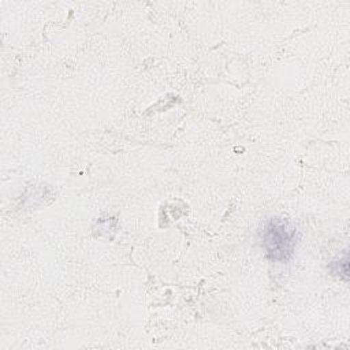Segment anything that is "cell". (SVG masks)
<instances>
[{"instance_id":"6da1fadb","label":"cell","mask_w":350,"mask_h":350,"mask_svg":"<svg viewBox=\"0 0 350 350\" xmlns=\"http://www.w3.org/2000/svg\"><path fill=\"white\" fill-rule=\"evenodd\" d=\"M297 245V231L284 219L271 217L262 228V246L272 261H287Z\"/></svg>"}]
</instances>
